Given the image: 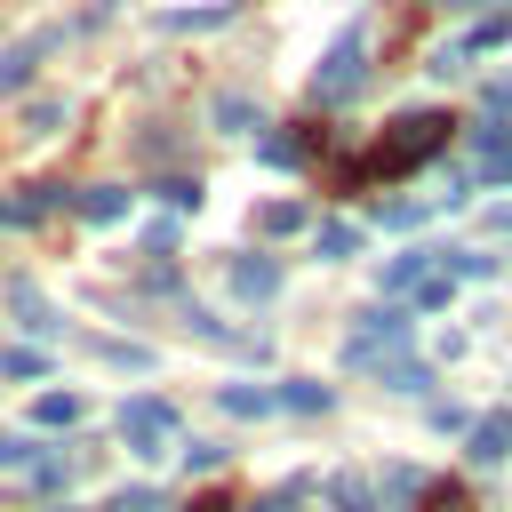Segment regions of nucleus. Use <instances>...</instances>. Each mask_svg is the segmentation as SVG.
<instances>
[{
  "instance_id": "obj_27",
  "label": "nucleus",
  "mask_w": 512,
  "mask_h": 512,
  "mask_svg": "<svg viewBox=\"0 0 512 512\" xmlns=\"http://www.w3.org/2000/svg\"><path fill=\"white\" fill-rule=\"evenodd\" d=\"M40 368H48V360H40V352H24V344H16V352H0V376H24V384H32Z\"/></svg>"
},
{
  "instance_id": "obj_23",
  "label": "nucleus",
  "mask_w": 512,
  "mask_h": 512,
  "mask_svg": "<svg viewBox=\"0 0 512 512\" xmlns=\"http://www.w3.org/2000/svg\"><path fill=\"white\" fill-rule=\"evenodd\" d=\"M72 480V456H32V488H64Z\"/></svg>"
},
{
  "instance_id": "obj_22",
  "label": "nucleus",
  "mask_w": 512,
  "mask_h": 512,
  "mask_svg": "<svg viewBox=\"0 0 512 512\" xmlns=\"http://www.w3.org/2000/svg\"><path fill=\"white\" fill-rule=\"evenodd\" d=\"M256 224H264V232H304V208H296V200H272Z\"/></svg>"
},
{
  "instance_id": "obj_13",
  "label": "nucleus",
  "mask_w": 512,
  "mask_h": 512,
  "mask_svg": "<svg viewBox=\"0 0 512 512\" xmlns=\"http://www.w3.org/2000/svg\"><path fill=\"white\" fill-rule=\"evenodd\" d=\"M272 400H280V408H296V416H320V408H328L336 392H328V384H312V376H288V384H280Z\"/></svg>"
},
{
  "instance_id": "obj_21",
  "label": "nucleus",
  "mask_w": 512,
  "mask_h": 512,
  "mask_svg": "<svg viewBox=\"0 0 512 512\" xmlns=\"http://www.w3.org/2000/svg\"><path fill=\"white\" fill-rule=\"evenodd\" d=\"M304 152H312V136H264V160H272V168H296Z\"/></svg>"
},
{
  "instance_id": "obj_1",
  "label": "nucleus",
  "mask_w": 512,
  "mask_h": 512,
  "mask_svg": "<svg viewBox=\"0 0 512 512\" xmlns=\"http://www.w3.org/2000/svg\"><path fill=\"white\" fill-rule=\"evenodd\" d=\"M440 144H448V120H440V112H400V120L384 128V144L360 160V176H376V184H384V176H408V168H424Z\"/></svg>"
},
{
  "instance_id": "obj_15",
  "label": "nucleus",
  "mask_w": 512,
  "mask_h": 512,
  "mask_svg": "<svg viewBox=\"0 0 512 512\" xmlns=\"http://www.w3.org/2000/svg\"><path fill=\"white\" fill-rule=\"evenodd\" d=\"M216 400H224V408H232V416H272V408H280V400H272V392H264V384H224V392H216Z\"/></svg>"
},
{
  "instance_id": "obj_2",
  "label": "nucleus",
  "mask_w": 512,
  "mask_h": 512,
  "mask_svg": "<svg viewBox=\"0 0 512 512\" xmlns=\"http://www.w3.org/2000/svg\"><path fill=\"white\" fill-rule=\"evenodd\" d=\"M344 360L368 368V376L400 368V360H408V312H360V328L344 336Z\"/></svg>"
},
{
  "instance_id": "obj_16",
  "label": "nucleus",
  "mask_w": 512,
  "mask_h": 512,
  "mask_svg": "<svg viewBox=\"0 0 512 512\" xmlns=\"http://www.w3.org/2000/svg\"><path fill=\"white\" fill-rule=\"evenodd\" d=\"M328 496H336L344 512H376V488H368L360 472H336V480H328Z\"/></svg>"
},
{
  "instance_id": "obj_19",
  "label": "nucleus",
  "mask_w": 512,
  "mask_h": 512,
  "mask_svg": "<svg viewBox=\"0 0 512 512\" xmlns=\"http://www.w3.org/2000/svg\"><path fill=\"white\" fill-rule=\"evenodd\" d=\"M32 456H40V440H24V432H0V472H32Z\"/></svg>"
},
{
  "instance_id": "obj_12",
  "label": "nucleus",
  "mask_w": 512,
  "mask_h": 512,
  "mask_svg": "<svg viewBox=\"0 0 512 512\" xmlns=\"http://www.w3.org/2000/svg\"><path fill=\"white\" fill-rule=\"evenodd\" d=\"M80 416H88V400H80V392H40V400H32V424H48V432H56V424L72 432Z\"/></svg>"
},
{
  "instance_id": "obj_10",
  "label": "nucleus",
  "mask_w": 512,
  "mask_h": 512,
  "mask_svg": "<svg viewBox=\"0 0 512 512\" xmlns=\"http://www.w3.org/2000/svg\"><path fill=\"white\" fill-rule=\"evenodd\" d=\"M8 304H16V320H24L32 336H56V328H64V320L40 304V288H32V280H8Z\"/></svg>"
},
{
  "instance_id": "obj_6",
  "label": "nucleus",
  "mask_w": 512,
  "mask_h": 512,
  "mask_svg": "<svg viewBox=\"0 0 512 512\" xmlns=\"http://www.w3.org/2000/svg\"><path fill=\"white\" fill-rule=\"evenodd\" d=\"M472 184H512V136L504 128H472Z\"/></svg>"
},
{
  "instance_id": "obj_14",
  "label": "nucleus",
  "mask_w": 512,
  "mask_h": 512,
  "mask_svg": "<svg viewBox=\"0 0 512 512\" xmlns=\"http://www.w3.org/2000/svg\"><path fill=\"white\" fill-rule=\"evenodd\" d=\"M408 496H424V480H416V472H408V464H392V472H384V480H376V512H400V504H408Z\"/></svg>"
},
{
  "instance_id": "obj_25",
  "label": "nucleus",
  "mask_w": 512,
  "mask_h": 512,
  "mask_svg": "<svg viewBox=\"0 0 512 512\" xmlns=\"http://www.w3.org/2000/svg\"><path fill=\"white\" fill-rule=\"evenodd\" d=\"M208 24H224V8H176L168 16V32H208Z\"/></svg>"
},
{
  "instance_id": "obj_4",
  "label": "nucleus",
  "mask_w": 512,
  "mask_h": 512,
  "mask_svg": "<svg viewBox=\"0 0 512 512\" xmlns=\"http://www.w3.org/2000/svg\"><path fill=\"white\" fill-rule=\"evenodd\" d=\"M360 80H368V40H360V32H344V40L328 48V64L312 72V104H344Z\"/></svg>"
},
{
  "instance_id": "obj_8",
  "label": "nucleus",
  "mask_w": 512,
  "mask_h": 512,
  "mask_svg": "<svg viewBox=\"0 0 512 512\" xmlns=\"http://www.w3.org/2000/svg\"><path fill=\"white\" fill-rule=\"evenodd\" d=\"M432 272H440V248H408V256H400V264L384 272V288H392V296H416V288H424Z\"/></svg>"
},
{
  "instance_id": "obj_17",
  "label": "nucleus",
  "mask_w": 512,
  "mask_h": 512,
  "mask_svg": "<svg viewBox=\"0 0 512 512\" xmlns=\"http://www.w3.org/2000/svg\"><path fill=\"white\" fill-rule=\"evenodd\" d=\"M424 512H472V488L464 480H432L424 488Z\"/></svg>"
},
{
  "instance_id": "obj_9",
  "label": "nucleus",
  "mask_w": 512,
  "mask_h": 512,
  "mask_svg": "<svg viewBox=\"0 0 512 512\" xmlns=\"http://www.w3.org/2000/svg\"><path fill=\"white\" fill-rule=\"evenodd\" d=\"M72 208H80L88 224H120V216H128V192H120V184H88V192H72Z\"/></svg>"
},
{
  "instance_id": "obj_3",
  "label": "nucleus",
  "mask_w": 512,
  "mask_h": 512,
  "mask_svg": "<svg viewBox=\"0 0 512 512\" xmlns=\"http://www.w3.org/2000/svg\"><path fill=\"white\" fill-rule=\"evenodd\" d=\"M120 440H128V456H168V448H176V408L152 400V392L128 400V408H120Z\"/></svg>"
},
{
  "instance_id": "obj_26",
  "label": "nucleus",
  "mask_w": 512,
  "mask_h": 512,
  "mask_svg": "<svg viewBox=\"0 0 512 512\" xmlns=\"http://www.w3.org/2000/svg\"><path fill=\"white\" fill-rule=\"evenodd\" d=\"M160 200H168V208H200V176H168Z\"/></svg>"
},
{
  "instance_id": "obj_28",
  "label": "nucleus",
  "mask_w": 512,
  "mask_h": 512,
  "mask_svg": "<svg viewBox=\"0 0 512 512\" xmlns=\"http://www.w3.org/2000/svg\"><path fill=\"white\" fill-rule=\"evenodd\" d=\"M184 464H192V472H216V464H224V448H208V440H192V448H184Z\"/></svg>"
},
{
  "instance_id": "obj_11",
  "label": "nucleus",
  "mask_w": 512,
  "mask_h": 512,
  "mask_svg": "<svg viewBox=\"0 0 512 512\" xmlns=\"http://www.w3.org/2000/svg\"><path fill=\"white\" fill-rule=\"evenodd\" d=\"M472 464H504L512 456V416H488V424H472V448H464Z\"/></svg>"
},
{
  "instance_id": "obj_24",
  "label": "nucleus",
  "mask_w": 512,
  "mask_h": 512,
  "mask_svg": "<svg viewBox=\"0 0 512 512\" xmlns=\"http://www.w3.org/2000/svg\"><path fill=\"white\" fill-rule=\"evenodd\" d=\"M112 512H168V496H160V488H120Z\"/></svg>"
},
{
  "instance_id": "obj_5",
  "label": "nucleus",
  "mask_w": 512,
  "mask_h": 512,
  "mask_svg": "<svg viewBox=\"0 0 512 512\" xmlns=\"http://www.w3.org/2000/svg\"><path fill=\"white\" fill-rule=\"evenodd\" d=\"M64 40V24H48V32H24L8 56H0V96H16V88H32V72H40V56Z\"/></svg>"
},
{
  "instance_id": "obj_20",
  "label": "nucleus",
  "mask_w": 512,
  "mask_h": 512,
  "mask_svg": "<svg viewBox=\"0 0 512 512\" xmlns=\"http://www.w3.org/2000/svg\"><path fill=\"white\" fill-rule=\"evenodd\" d=\"M216 128H232V136L256 128V104H248V96H216Z\"/></svg>"
},
{
  "instance_id": "obj_18",
  "label": "nucleus",
  "mask_w": 512,
  "mask_h": 512,
  "mask_svg": "<svg viewBox=\"0 0 512 512\" xmlns=\"http://www.w3.org/2000/svg\"><path fill=\"white\" fill-rule=\"evenodd\" d=\"M312 248H320V256H352V248H360V224H320Z\"/></svg>"
},
{
  "instance_id": "obj_29",
  "label": "nucleus",
  "mask_w": 512,
  "mask_h": 512,
  "mask_svg": "<svg viewBox=\"0 0 512 512\" xmlns=\"http://www.w3.org/2000/svg\"><path fill=\"white\" fill-rule=\"evenodd\" d=\"M440 8H488V0H440Z\"/></svg>"
},
{
  "instance_id": "obj_7",
  "label": "nucleus",
  "mask_w": 512,
  "mask_h": 512,
  "mask_svg": "<svg viewBox=\"0 0 512 512\" xmlns=\"http://www.w3.org/2000/svg\"><path fill=\"white\" fill-rule=\"evenodd\" d=\"M272 288H280V264H272V256H232V296L264 304Z\"/></svg>"
}]
</instances>
